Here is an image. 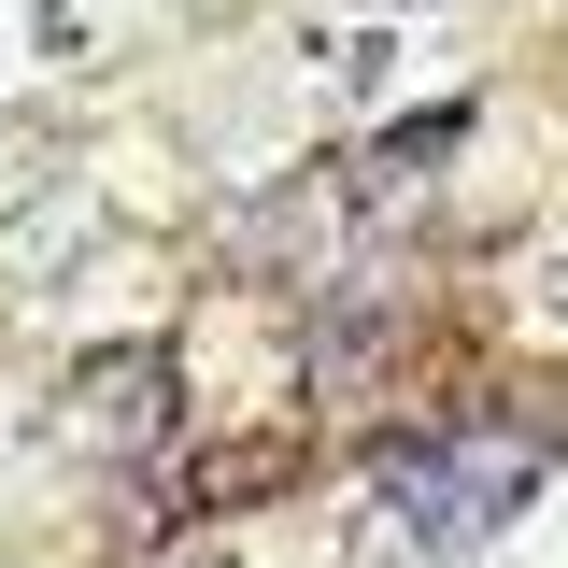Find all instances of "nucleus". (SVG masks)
<instances>
[{
    "mask_svg": "<svg viewBox=\"0 0 568 568\" xmlns=\"http://www.w3.org/2000/svg\"><path fill=\"white\" fill-rule=\"evenodd\" d=\"M384 511H398L413 555H469L497 511H526V455H497V440H426V455L384 469Z\"/></svg>",
    "mask_w": 568,
    "mask_h": 568,
    "instance_id": "f257e3e1",
    "label": "nucleus"
}]
</instances>
